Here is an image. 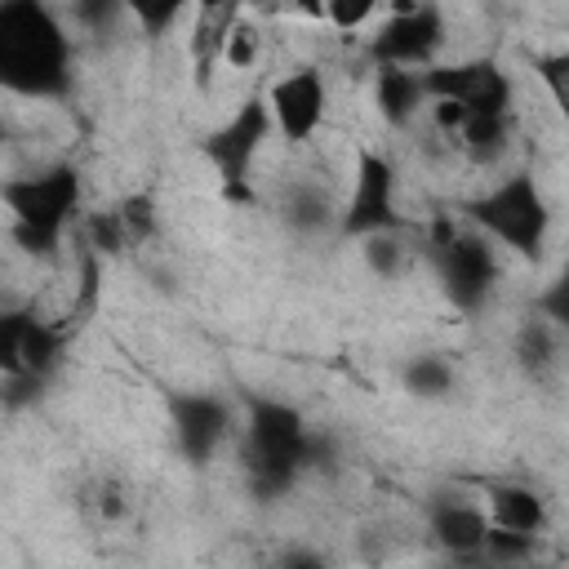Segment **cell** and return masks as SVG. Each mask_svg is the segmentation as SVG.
Wrapping results in <instances>:
<instances>
[{
	"mask_svg": "<svg viewBox=\"0 0 569 569\" xmlns=\"http://www.w3.org/2000/svg\"><path fill=\"white\" fill-rule=\"evenodd\" d=\"M67 333H71L67 325H49L36 311H4L0 316V373L44 382L67 347Z\"/></svg>",
	"mask_w": 569,
	"mask_h": 569,
	"instance_id": "cell-10",
	"label": "cell"
},
{
	"mask_svg": "<svg viewBox=\"0 0 569 569\" xmlns=\"http://www.w3.org/2000/svg\"><path fill=\"white\" fill-rule=\"evenodd\" d=\"M400 382H405V391L418 396V400H440V396L453 391V365H449L445 356L427 351V356H413V360L400 369Z\"/></svg>",
	"mask_w": 569,
	"mask_h": 569,
	"instance_id": "cell-17",
	"label": "cell"
},
{
	"mask_svg": "<svg viewBox=\"0 0 569 569\" xmlns=\"http://www.w3.org/2000/svg\"><path fill=\"white\" fill-rule=\"evenodd\" d=\"M556 329L547 325V320H529L525 329H520V338H516V356H520V365L529 369V373H542V369H551L556 365Z\"/></svg>",
	"mask_w": 569,
	"mask_h": 569,
	"instance_id": "cell-19",
	"label": "cell"
},
{
	"mask_svg": "<svg viewBox=\"0 0 569 569\" xmlns=\"http://www.w3.org/2000/svg\"><path fill=\"white\" fill-rule=\"evenodd\" d=\"M427 102H458L471 116H511V76L493 58H462V62H436L422 71Z\"/></svg>",
	"mask_w": 569,
	"mask_h": 569,
	"instance_id": "cell-8",
	"label": "cell"
},
{
	"mask_svg": "<svg viewBox=\"0 0 569 569\" xmlns=\"http://www.w3.org/2000/svg\"><path fill=\"white\" fill-rule=\"evenodd\" d=\"M489 525L493 529H511V533H542L547 529V498L533 485H516V480H498L485 498Z\"/></svg>",
	"mask_w": 569,
	"mask_h": 569,
	"instance_id": "cell-14",
	"label": "cell"
},
{
	"mask_svg": "<svg viewBox=\"0 0 569 569\" xmlns=\"http://www.w3.org/2000/svg\"><path fill=\"white\" fill-rule=\"evenodd\" d=\"M533 76L542 80V89L551 93L560 120L569 124V49H556V53H538L533 58Z\"/></svg>",
	"mask_w": 569,
	"mask_h": 569,
	"instance_id": "cell-21",
	"label": "cell"
},
{
	"mask_svg": "<svg viewBox=\"0 0 569 569\" xmlns=\"http://www.w3.org/2000/svg\"><path fill=\"white\" fill-rule=\"evenodd\" d=\"M396 227H400V213H396V164L365 147V151H356L351 196H347V209L338 218V231L356 236V240H369V236H382V231H396Z\"/></svg>",
	"mask_w": 569,
	"mask_h": 569,
	"instance_id": "cell-9",
	"label": "cell"
},
{
	"mask_svg": "<svg viewBox=\"0 0 569 569\" xmlns=\"http://www.w3.org/2000/svg\"><path fill=\"white\" fill-rule=\"evenodd\" d=\"M311 427L307 418L271 396H253L249 413H244V480L253 489V498L271 502L280 493L293 489V480L307 471V453H311Z\"/></svg>",
	"mask_w": 569,
	"mask_h": 569,
	"instance_id": "cell-2",
	"label": "cell"
},
{
	"mask_svg": "<svg viewBox=\"0 0 569 569\" xmlns=\"http://www.w3.org/2000/svg\"><path fill=\"white\" fill-rule=\"evenodd\" d=\"M93 507H98V516L102 520H120L124 511H129V498H124V489L120 485H98V493H93Z\"/></svg>",
	"mask_w": 569,
	"mask_h": 569,
	"instance_id": "cell-29",
	"label": "cell"
},
{
	"mask_svg": "<svg viewBox=\"0 0 569 569\" xmlns=\"http://www.w3.org/2000/svg\"><path fill=\"white\" fill-rule=\"evenodd\" d=\"M507 138H511V116H467V124L458 129V147L476 164L498 160L507 151Z\"/></svg>",
	"mask_w": 569,
	"mask_h": 569,
	"instance_id": "cell-16",
	"label": "cell"
},
{
	"mask_svg": "<svg viewBox=\"0 0 569 569\" xmlns=\"http://www.w3.org/2000/svg\"><path fill=\"white\" fill-rule=\"evenodd\" d=\"M133 18L142 27H151V36H160L173 18H178V4H133Z\"/></svg>",
	"mask_w": 569,
	"mask_h": 569,
	"instance_id": "cell-30",
	"label": "cell"
},
{
	"mask_svg": "<svg viewBox=\"0 0 569 569\" xmlns=\"http://www.w3.org/2000/svg\"><path fill=\"white\" fill-rule=\"evenodd\" d=\"M493 249L498 244L476 227H453V222L440 218L436 231H431V258H436L440 289L467 316H476L489 302V293H493V284L502 276Z\"/></svg>",
	"mask_w": 569,
	"mask_h": 569,
	"instance_id": "cell-5",
	"label": "cell"
},
{
	"mask_svg": "<svg viewBox=\"0 0 569 569\" xmlns=\"http://www.w3.org/2000/svg\"><path fill=\"white\" fill-rule=\"evenodd\" d=\"M427 529H431V542L462 560V556H476L489 538V511L467 502V498H453V493H440L427 502Z\"/></svg>",
	"mask_w": 569,
	"mask_h": 569,
	"instance_id": "cell-13",
	"label": "cell"
},
{
	"mask_svg": "<svg viewBox=\"0 0 569 569\" xmlns=\"http://www.w3.org/2000/svg\"><path fill=\"white\" fill-rule=\"evenodd\" d=\"M427 102V84H422V71H409V67H378L373 76V107L378 116L400 129L409 124Z\"/></svg>",
	"mask_w": 569,
	"mask_h": 569,
	"instance_id": "cell-15",
	"label": "cell"
},
{
	"mask_svg": "<svg viewBox=\"0 0 569 569\" xmlns=\"http://www.w3.org/2000/svg\"><path fill=\"white\" fill-rule=\"evenodd\" d=\"M280 213H284V222H289L293 231H316V227H325V222H329V200H325V191H320V187L298 182V187H289V196H284V204H280Z\"/></svg>",
	"mask_w": 569,
	"mask_h": 569,
	"instance_id": "cell-18",
	"label": "cell"
},
{
	"mask_svg": "<svg viewBox=\"0 0 569 569\" xmlns=\"http://www.w3.org/2000/svg\"><path fill=\"white\" fill-rule=\"evenodd\" d=\"M116 218H120V227H124L129 244H142V240H151V236H156V200H151L147 191L124 196V200L116 204Z\"/></svg>",
	"mask_w": 569,
	"mask_h": 569,
	"instance_id": "cell-22",
	"label": "cell"
},
{
	"mask_svg": "<svg viewBox=\"0 0 569 569\" xmlns=\"http://www.w3.org/2000/svg\"><path fill=\"white\" fill-rule=\"evenodd\" d=\"M467 222L476 231H485L493 244L511 249L516 258H542L547 249V231H551V209L538 191V182L529 173H511L502 182H493L485 196L462 204Z\"/></svg>",
	"mask_w": 569,
	"mask_h": 569,
	"instance_id": "cell-4",
	"label": "cell"
},
{
	"mask_svg": "<svg viewBox=\"0 0 569 569\" xmlns=\"http://www.w3.org/2000/svg\"><path fill=\"white\" fill-rule=\"evenodd\" d=\"M533 311H538V320H547L556 333H569V262H565V267L556 271V280L538 293Z\"/></svg>",
	"mask_w": 569,
	"mask_h": 569,
	"instance_id": "cell-24",
	"label": "cell"
},
{
	"mask_svg": "<svg viewBox=\"0 0 569 569\" xmlns=\"http://www.w3.org/2000/svg\"><path fill=\"white\" fill-rule=\"evenodd\" d=\"M262 569H329V560L320 551H311V547H284Z\"/></svg>",
	"mask_w": 569,
	"mask_h": 569,
	"instance_id": "cell-28",
	"label": "cell"
},
{
	"mask_svg": "<svg viewBox=\"0 0 569 569\" xmlns=\"http://www.w3.org/2000/svg\"><path fill=\"white\" fill-rule=\"evenodd\" d=\"M360 249H365V262H369L382 280L400 276V267H405V244H400V236H396V231L369 236V240H360Z\"/></svg>",
	"mask_w": 569,
	"mask_h": 569,
	"instance_id": "cell-25",
	"label": "cell"
},
{
	"mask_svg": "<svg viewBox=\"0 0 569 569\" xmlns=\"http://www.w3.org/2000/svg\"><path fill=\"white\" fill-rule=\"evenodd\" d=\"M267 133H271V107H267V98L240 102L231 120H222L213 133H204V160L218 169L227 200L253 204L249 169H253V156L267 142Z\"/></svg>",
	"mask_w": 569,
	"mask_h": 569,
	"instance_id": "cell-6",
	"label": "cell"
},
{
	"mask_svg": "<svg viewBox=\"0 0 569 569\" xmlns=\"http://www.w3.org/2000/svg\"><path fill=\"white\" fill-rule=\"evenodd\" d=\"M0 84L22 98H62L71 89V44L49 4H0Z\"/></svg>",
	"mask_w": 569,
	"mask_h": 569,
	"instance_id": "cell-1",
	"label": "cell"
},
{
	"mask_svg": "<svg viewBox=\"0 0 569 569\" xmlns=\"http://www.w3.org/2000/svg\"><path fill=\"white\" fill-rule=\"evenodd\" d=\"M533 533H511V529H493L489 525V538H485V547H480V556L489 560V569H516V565H525L529 556H533Z\"/></svg>",
	"mask_w": 569,
	"mask_h": 569,
	"instance_id": "cell-20",
	"label": "cell"
},
{
	"mask_svg": "<svg viewBox=\"0 0 569 569\" xmlns=\"http://www.w3.org/2000/svg\"><path fill=\"white\" fill-rule=\"evenodd\" d=\"M258 53H262L258 27H253L249 18H236L231 31H227V44H222V62H227L231 71H249V67L258 62Z\"/></svg>",
	"mask_w": 569,
	"mask_h": 569,
	"instance_id": "cell-23",
	"label": "cell"
},
{
	"mask_svg": "<svg viewBox=\"0 0 569 569\" xmlns=\"http://www.w3.org/2000/svg\"><path fill=\"white\" fill-rule=\"evenodd\" d=\"M89 249H93L98 258H116V253L133 249V244H129V236H124V227H120V218H116V209H111V213H93V218H89Z\"/></svg>",
	"mask_w": 569,
	"mask_h": 569,
	"instance_id": "cell-26",
	"label": "cell"
},
{
	"mask_svg": "<svg viewBox=\"0 0 569 569\" xmlns=\"http://www.w3.org/2000/svg\"><path fill=\"white\" fill-rule=\"evenodd\" d=\"M0 200L13 222V240L27 253L49 258L62 244V231L80 204V173L71 164H53L27 178H9L0 187Z\"/></svg>",
	"mask_w": 569,
	"mask_h": 569,
	"instance_id": "cell-3",
	"label": "cell"
},
{
	"mask_svg": "<svg viewBox=\"0 0 569 569\" xmlns=\"http://www.w3.org/2000/svg\"><path fill=\"white\" fill-rule=\"evenodd\" d=\"M373 13H378L373 0H329V4H325V22L338 27V31H360Z\"/></svg>",
	"mask_w": 569,
	"mask_h": 569,
	"instance_id": "cell-27",
	"label": "cell"
},
{
	"mask_svg": "<svg viewBox=\"0 0 569 569\" xmlns=\"http://www.w3.org/2000/svg\"><path fill=\"white\" fill-rule=\"evenodd\" d=\"M325 76L316 67H293L267 89L271 124L284 133V142H307L325 120Z\"/></svg>",
	"mask_w": 569,
	"mask_h": 569,
	"instance_id": "cell-12",
	"label": "cell"
},
{
	"mask_svg": "<svg viewBox=\"0 0 569 569\" xmlns=\"http://www.w3.org/2000/svg\"><path fill=\"white\" fill-rule=\"evenodd\" d=\"M440 44H445L440 4H396L387 13V22L369 36V58H373V67L427 71V67H436Z\"/></svg>",
	"mask_w": 569,
	"mask_h": 569,
	"instance_id": "cell-7",
	"label": "cell"
},
{
	"mask_svg": "<svg viewBox=\"0 0 569 569\" xmlns=\"http://www.w3.org/2000/svg\"><path fill=\"white\" fill-rule=\"evenodd\" d=\"M169 422H173V440H178V453L191 462V467H204L227 431H231V409L222 396H209V391H178L169 400Z\"/></svg>",
	"mask_w": 569,
	"mask_h": 569,
	"instance_id": "cell-11",
	"label": "cell"
}]
</instances>
